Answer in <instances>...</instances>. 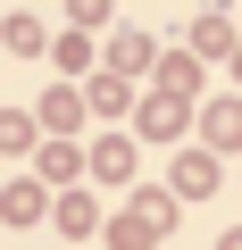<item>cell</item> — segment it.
<instances>
[{
    "instance_id": "1",
    "label": "cell",
    "mask_w": 242,
    "mask_h": 250,
    "mask_svg": "<svg viewBox=\"0 0 242 250\" xmlns=\"http://www.w3.org/2000/svg\"><path fill=\"white\" fill-rule=\"evenodd\" d=\"M167 184H176V200H209V192H217V159H209V150H176Z\"/></svg>"
},
{
    "instance_id": "13",
    "label": "cell",
    "mask_w": 242,
    "mask_h": 250,
    "mask_svg": "<svg viewBox=\"0 0 242 250\" xmlns=\"http://www.w3.org/2000/svg\"><path fill=\"white\" fill-rule=\"evenodd\" d=\"M0 150H9V159L34 150V117H25V108H0Z\"/></svg>"
},
{
    "instance_id": "15",
    "label": "cell",
    "mask_w": 242,
    "mask_h": 250,
    "mask_svg": "<svg viewBox=\"0 0 242 250\" xmlns=\"http://www.w3.org/2000/svg\"><path fill=\"white\" fill-rule=\"evenodd\" d=\"M50 59L75 75V67H92V42H84V34H59V42H50Z\"/></svg>"
},
{
    "instance_id": "11",
    "label": "cell",
    "mask_w": 242,
    "mask_h": 250,
    "mask_svg": "<svg viewBox=\"0 0 242 250\" xmlns=\"http://www.w3.org/2000/svg\"><path fill=\"white\" fill-rule=\"evenodd\" d=\"M84 175V150L75 142H42V184H75Z\"/></svg>"
},
{
    "instance_id": "10",
    "label": "cell",
    "mask_w": 242,
    "mask_h": 250,
    "mask_svg": "<svg viewBox=\"0 0 242 250\" xmlns=\"http://www.w3.org/2000/svg\"><path fill=\"white\" fill-rule=\"evenodd\" d=\"M0 42H9L17 59H42V50H50V34H42V17H9V25H0Z\"/></svg>"
},
{
    "instance_id": "3",
    "label": "cell",
    "mask_w": 242,
    "mask_h": 250,
    "mask_svg": "<svg viewBox=\"0 0 242 250\" xmlns=\"http://www.w3.org/2000/svg\"><path fill=\"white\" fill-rule=\"evenodd\" d=\"M126 108H134V83H126V75L100 67V75L84 83V117H126Z\"/></svg>"
},
{
    "instance_id": "12",
    "label": "cell",
    "mask_w": 242,
    "mask_h": 250,
    "mask_svg": "<svg viewBox=\"0 0 242 250\" xmlns=\"http://www.w3.org/2000/svg\"><path fill=\"white\" fill-rule=\"evenodd\" d=\"M200 50H234V25H225V9H209L200 25H192V59Z\"/></svg>"
},
{
    "instance_id": "5",
    "label": "cell",
    "mask_w": 242,
    "mask_h": 250,
    "mask_svg": "<svg viewBox=\"0 0 242 250\" xmlns=\"http://www.w3.org/2000/svg\"><path fill=\"white\" fill-rule=\"evenodd\" d=\"M151 67H159V92H167V100H192V92H200V59H192V50H167V59H151Z\"/></svg>"
},
{
    "instance_id": "18",
    "label": "cell",
    "mask_w": 242,
    "mask_h": 250,
    "mask_svg": "<svg viewBox=\"0 0 242 250\" xmlns=\"http://www.w3.org/2000/svg\"><path fill=\"white\" fill-rule=\"evenodd\" d=\"M225 59H234V83H242V42H234V50H225Z\"/></svg>"
},
{
    "instance_id": "7",
    "label": "cell",
    "mask_w": 242,
    "mask_h": 250,
    "mask_svg": "<svg viewBox=\"0 0 242 250\" xmlns=\"http://www.w3.org/2000/svg\"><path fill=\"white\" fill-rule=\"evenodd\" d=\"M42 125H50V134H75V125H84V92H67V83H50L42 92V108H34Z\"/></svg>"
},
{
    "instance_id": "4",
    "label": "cell",
    "mask_w": 242,
    "mask_h": 250,
    "mask_svg": "<svg viewBox=\"0 0 242 250\" xmlns=\"http://www.w3.org/2000/svg\"><path fill=\"white\" fill-rule=\"evenodd\" d=\"M184 117H192V100L151 92V100H142V134H151V142H176V134H184Z\"/></svg>"
},
{
    "instance_id": "16",
    "label": "cell",
    "mask_w": 242,
    "mask_h": 250,
    "mask_svg": "<svg viewBox=\"0 0 242 250\" xmlns=\"http://www.w3.org/2000/svg\"><path fill=\"white\" fill-rule=\"evenodd\" d=\"M109 17V0H75V25H100Z\"/></svg>"
},
{
    "instance_id": "9",
    "label": "cell",
    "mask_w": 242,
    "mask_h": 250,
    "mask_svg": "<svg viewBox=\"0 0 242 250\" xmlns=\"http://www.w3.org/2000/svg\"><path fill=\"white\" fill-rule=\"evenodd\" d=\"M42 217V184H9L0 192V225H34Z\"/></svg>"
},
{
    "instance_id": "14",
    "label": "cell",
    "mask_w": 242,
    "mask_h": 250,
    "mask_svg": "<svg viewBox=\"0 0 242 250\" xmlns=\"http://www.w3.org/2000/svg\"><path fill=\"white\" fill-rule=\"evenodd\" d=\"M59 225H67V233H92V225H100L92 192H67V200H59Z\"/></svg>"
},
{
    "instance_id": "6",
    "label": "cell",
    "mask_w": 242,
    "mask_h": 250,
    "mask_svg": "<svg viewBox=\"0 0 242 250\" xmlns=\"http://www.w3.org/2000/svg\"><path fill=\"white\" fill-rule=\"evenodd\" d=\"M200 134H209V150H242V100L200 108Z\"/></svg>"
},
{
    "instance_id": "2",
    "label": "cell",
    "mask_w": 242,
    "mask_h": 250,
    "mask_svg": "<svg viewBox=\"0 0 242 250\" xmlns=\"http://www.w3.org/2000/svg\"><path fill=\"white\" fill-rule=\"evenodd\" d=\"M84 167H92L100 184H126V175H134V142H126V134H100V142L84 150Z\"/></svg>"
},
{
    "instance_id": "17",
    "label": "cell",
    "mask_w": 242,
    "mask_h": 250,
    "mask_svg": "<svg viewBox=\"0 0 242 250\" xmlns=\"http://www.w3.org/2000/svg\"><path fill=\"white\" fill-rule=\"evenodd\" d=\"M217 250H242V225H234V233H225V242H217Z\"/></svg>"
},
{
    "instance_id": "8",
    "label": "cell",
    "mask_w": 242,
    "mask_h": 250,
    "mask_svg": "<svg viewBox=\"0 0 242 250\" xmlns=\"http://www.w3.org/2000/svg\"><path fill=\"white\" fill-rule=\"evenodd\" d=\"M151 50H159L151 34H117V42H109V75H126V83H134V75L151 67Z\"/></svg>"
}]
</instances>
